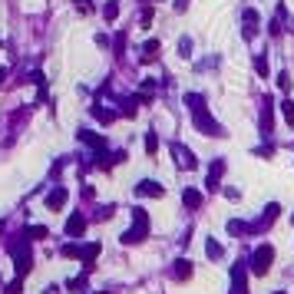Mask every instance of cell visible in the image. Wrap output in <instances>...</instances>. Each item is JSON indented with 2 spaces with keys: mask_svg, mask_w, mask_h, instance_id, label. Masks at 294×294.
<instances>
[{
  "mask_svg": "<svg viewBox=\"0 0 294 294\" xmlns=\"http://www.w3.org/2000/svg\"><path fill=\"white\" fill-rule=\"evenodd\" d=\"M159 50H162V46H159V40H149V43L142 46V63L155 60V56H159Z\"/></svg>",
  "mask_w": 294,
  "mask_h": 294,
  "instance_id": "cell-10",
  "label": "cell"
},
{
  "mask_svg": "<svg viewBox=\"0 0 294 294\" xmlns=\"http://www.w3.org/2000/svg\"><path fill=\"white\" fill-rule=\"evenodd\" d=\"M175 10L182 13V10H188V0H175Z\"/></svg>",
  "mask_w": 294,
  "mask_h": 294,
  "instance_id": "cell-26",
  "label": "cell"
},
{
  "mask_svg": "<svg viewBox=\"0 0 294 294\" xmlns=\"http://www.w3.org/2000/svg\"><path fill=\"white\" fill-rule=\"evenodd\" d=\"M63 205H66V188H63V185H56L53 192L46 195V208H50V212H60Z\"/></svg>",
  "mask_w": 294,
  "mask_h": 294,
  "instance_id": "cell-4",
  "label": "cell"
},
{
  "mask_svg": "<svg viewBox=\"0 0 294 294\" xmlns=\"http://www.w3.org/2000/svg\"><path fill=\"white\" fill-rule=\"evenodd\" d=\"M255 70H258L261 76H268V60H264V56H255Z\"/></svg>",
  "mask_w": 294,
  "mask_h": 294,
  "instance_id": "cell-21",
  "label": "cell"
},
{
  "mask_svg": "<svg viewBox=\"0 0 294 294\" xmlns=\"http://www.w3.org/2000/svg\"><path fill=\"white\" fill-rule=\"evenodd\" d=\"M96 251H99V245H86V248H79V258H83V264H86V268H93Z\"/></svg>",
  "mask_w": 294,
  "mask_h": 294,
  "instance_id": "cell-12",
  "label": "cell"
},
{
  "mask_svg": "<svg viewBox=\"0 0 294 294\" xmlns=\"http://www.w3.org/2000/svg\"><path fill=\"white\" fill-rule=\"evenodd\" d=\"M278 294H284V291H278Z\"/></svg>",
  "mask_w": 294,
  "mask_h": 294,
  "instance_id": "cell-27",
  "label": "cell"
},
{
  "mask_svg": "<svg viewBox=\"0 0 294 294\" xmlns=\"http://www.w3.org/2000/svg\"><path fill=\"white\" fill-rule=\"evenodd\" d=\"M188 274H192L188 261H179V268H175V278H188Z\"/></svg>",
  "mask_w": 294,
  "mask_h": 294,
  "instance_id": "cell-22",
  "label": "cell"
},
{
  "mask_svg": "<svg viewBox=\"0 0 294 294\" xmlns=\"http://www.w3.org/2000/svg\"><path fill=\"white\" fill-rule=\"evenodd\" d=\"M122 50H126V33H119L116 43H112V53H116V56H122Z\"/></svg>",
  "mask_w": 294,
  "mask_h": 294,
  "instance_id": "cell-19",
  "label": "cell"
},
{
  "mask_svg": "<svg viewBox=\"0 0 294 294\" xmlns=\"http://www.w3.org/2000/svg\"><path fill=\"white\" fill-rule=\"evenodd\" d=\"M103 17H106V20H116V17H119V3H116V0H106V7H103Z\"/></svg>",
  "mask_w": 294,
  "mask_h": 294,
  "instance_id": "cell-15",
  "label": "cell"
},
{
  "mask_svg": "<svg viewBox=\"0 0 294 294\" xmlns=\"http://www.w3.org/2000/svg\"><path fill=\"white\" fill-rule=\"evenodd\" d=\"M278 89H284V93L291 89V76H288V70H284V73H278Z\"/></svg>",
  "mask_w": 294,
  "mask_h": 294,
  "instance_id": "cell-20",
  "label": "cell"
},
{
  "mask_svg": "<svg viewBox=\"0 0 294 294\" xmlns=\"http://www.w3.org/2000/svg\"><path fill=\"white\" fill-rule=\"evenodd\" d=\"M261 129H264V136L271 132V99L268 96L261 99Z\"/></svg>",
  "mask_w": 294,
  "mask_h": 294,
  "instance_id": "cell-8",
  "label": "cell"
},
{
  "mask_svg": "<svg viewBox=\"0 0 294 294\" xmlns=\"http://www.w3.org/2000/svg\"><path fill=\"white\" fill-rule=\"evenodd\" d=\"M155 149H159V136H155V132H149V136H146V152L155 155Z\"/></svg>",
  "mask_w": 294,
  "mask_h": 294,
  "instance_id": "cell-17",
  "label": "cell"
},
{
  "mask_svg": "<svg viewBox=\"0 0 294 294\" xmlns=\"http://www.w3.org/2000/svg\"><path fill=\"white\" fill-rule=\"evenodd\" d=\"M93 116H96L99 122H112V119H116V112L106 109V106H93Z\"/></svg>",
  "mask_w": 294,
  "mask_h": 294,
  "instance_id": "cell-14",
  "label": "cell"
},
{
  "mask_svg": "<svg viewBox=\"0 0 294 294\" xmlns=\"http://www.w3.org/2000/svg\"><path fill=\"white\" fill-rule=\"evenodd\" d=\"M281 116L288 119V126L294 122V103H291V99H284V103H281Z\"/></svg>",
  "mask_w": 294,
  "mask_h": 294,
  "instance_id": "cell-16",
  "label": "cell"
},
{
  "mask_svg": "<svg viewBox=\"0 0 294 294\" xmlns=\"http://www.w3.org/2000/svg\"><path fill=\"white\" fill-rule=\"evenodd\" d=\"M221 172H225V162H221V159H215V162H212V169H208V182H205L212 192L218 188V179H221Z\"/></svg>",
  "mask_w": 294,
  "mask_h": 294,
  "instance_id": "cell-6",
  "label": "cell"
},
{
  "mask_svg": "<svg viewBox=\"0 0 294 294\" xmlns=\"http://www.w3.org/2000/svg\"><path fill=\"white\" fill-rule=\"evenodd\" d=\"M27 235H30V238H46V228H40V225H37V228H30Z\"/></svg>",
  "mask_w": 294,
  "mask_h": 294,
  "instance_id": "cell-24",
  "label": "cell"
},
{
  "mask_svg": "<svg viewBox=\"0 0 294 294\" xmlns=\"http://www.w3.org/2000/svg\"><path fill=\"white\" fill-rule=\"evenodd\" d=\"M185 103H188V112H192V119H195V129H198V132H205V136H225V129L212 119V112L205 109V99L198 96V93H188Z\"/></svg>",
  "mask_w": 294,
  "mask_h": 294,
  "instance_id": "cell-1",
  "label": "cell"
},
{
  "mask_svg": "<svg viewBox=\"0 0 294 294\" xmlns=\"http://www.w3.org/2000/svg\"><path fill=\"white\" fill-rule=\"evenodd\" d=\"M132 221H136V225L122 231V241H126V245H139V241L146 238V231H149V221H146V212H142V208H132Z\"/></svg>",
  "mask_w": 294,
  "mask_h": 294,
  "instance_id": "cell-2",
  "label": "cell"
},
{
  "mask_svg": "<svg viewBox=\"0 0 294 294\" xmlns=\"http://www.w3.org/2000/svg\"><path fill=\"white\" fill-rule=\"evenodd\" d=\"M79 139L86 142V146H96V149H103V146H106V139H103V136H96V132H89V129L79 132Z\"/></svg>",
  "mask_w": 294,
  "mask_h": 294,
  "instance_id": "cell-11",
  "label": "cell"
},
{
  "mask_svg": "<svg viewBox=\"0 0 294 294\" xmlns=\"http://www.w3.org/2000/svg\"><path fill=\"white\" fill-rule=\"evenodd\" d=\"M172 152H175V159H179V165H185V169H195V159H192V152H188L185 146H179V142H175Z\"/></svg>",
  "mask_w": 294,
  "mask_h": 294,
  "instance_id": "cell-7",
  "label": "cell"
},
{
  "mask_svg": "<svg viewBox=\"0 0 294 294\" xmlns=\"http://www.w3.org/2000/svg\"><path fill=\"white\" fill-rule=\"evenodd\" d=\"M20 288H23V281H20V278H17V281H13V284H7V294H20Z\"/></svg>",
  "mask_w": 294,
  "mask_h": 294,
  "instance_id": "cell-25",
  "label": "cell"
},
{
  "mask_svg": "<svg viewBox=\"0 0 294 294\" xmlns=\"http://www.w3.org/2000/svg\"><path fill=\"white\" fill-rule=\"evenodd\" d=\"M136 192H139L142 198H159L162 195V185H159V182H152V179H146V182H139V188H136Z\"/></svg>",
  "mask_w": 294,
  "mask_h": 294,
  "instance_id": "cell-5",
  "label": "cell"
},
{
  "mask_svg": "<svg viewBox=\"0 0 294 294\" xmlns=\"http://www.w3.org/2000/svg\"><path fill=\"white\" fill-rule=\"evenodd\" d=\"M182 202H185L188 208H198L202 205V195H198L195 188H185V192H182Z\"/></svg>",
  "mask_w": 294,
  "mask_h": 294,
  "instance_id": "cell-13",
  "label": "cell"
},
{
  "mask_svg": "<svg viewBox=\"0 0 294 294\" xmlns=\"http://www.w3.org/2000/svg\"><path fill=\"white\" fill-rule=\"evenodd\" d=\"M188 50H192V40H188V37H185V40H179V53H182V56H192Z\"/></svg>",
  "mask_w": 294,
  "mask_h": 294,
  "instance_id": "cell-23",
  "label": "cell"
},
{
  "mask_svg": "<svg viewBox=\"0 0 294 294\" xmlns=\"http://www.w3.org/2000/svg\"><path fill=\"white\" fill-rule=\"evenodd\" d=\"M205 255H208V258H221L225 251H221V245H218V241H208V245H205Z\"/></svg>",
  "mask_w": 294,
  "mask_h": 294,
  "instance_id": "cell-18",
  "label": "cell"
},
{
  "mask_svg": "<svg viewBox=\"0 0 294 294\" xmlns=\"http://www.w3.org/2000/svg\"><path fill=\"white\" fill-rule=\"evenodd\" d=\"M271 258H274V248H271V245H261V248L255 251V258H251V271H255V274H268Z\"/></svg>",
  "mask_w": 294,
  "mask_h": 294,
  "instance_id": "cell-3",
  "label": "cell"
},
{
  "mask_svg": "<svg viewBox=\"0 0 294 294\" xmlns=\"http://www.w3.org/2000/svg\"><path fill=\"white\" fill-rule=\"evenodd\" d=\"M83 228H86V218L83 215H73L66 221V235H83Z\"/></svg>",
  "mask_w": 294,
  "mask_h": 294,
  "instance_id": "cell-9",
  "label": "cell"
}]
</instances>
